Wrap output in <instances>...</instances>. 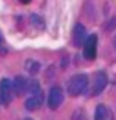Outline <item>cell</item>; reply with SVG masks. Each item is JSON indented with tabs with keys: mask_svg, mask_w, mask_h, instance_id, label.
<instances>
[{
	"mask_svg": "<svg viewBox=\"0 0 116 120\" xmlns=\"http://www.w3.org/2000/svg\"><path fill=\"white\" fill-rule=\"evenodd\" d=\"M62 102H63V92L59 87H51L50 93H48V98H47L48 107L51 110H57L62 105Z\"/></svg>",
	"mask_w": 116,
	"mask_h": 120,
	"instance_id": "3957f363",
	"label": "cell"
},
{
	"mask_svg": "<svg viewBox=\"0 0 116 120\" xmlns=\"http://www.w3.org/2000/svg\"><path fill=\"white\" fill-rule=\"evenodd\" d=\"M96 44H98V38L95 35H91V36L86 38L83 52H84V57L88 60H93L96 57Z\"/></svg>",
	"mask_w": 116,
	"mask_h": 120,
	"instance_id": "277c9868",
	"label": "cell"
},
{
	"mask_svg": "<svg viewBox=\"0 0 116 120\" xmlns=\"http://www.w3.org/2000/svg\"><path fill=\"white\" fill-rule=\"evenodd\" d=\"M95 120H113V114H112L110 108L106 105H98L95 110Z\"/></svg>",
	"mask_w": 116,
	"mask_h": 120,
	"instance_id": "ba28073f",
	"label": "cell"
},
{
	"mask_svg": "<svg viewBox=\"0 0 116 120\" xmlns=\"http://www.w3.org/2000/svg\"><path fill=\"white\" fill-rule=\"evenodd\" d=\"M88 89V77L84 74H77L68 82V93L71 96H78Z\"/></svg>",
	"mask_w": 116,
	"mask_h": 120,
	"instance_id": "6da1fadb",
	"label": "cell"
},
{
	"mask_svg": "<svg viewBox=\"0 0 116 120\" xmlns=\"http://www.w3.org/2000/svg\"><path fill=\"white\" fill-rule=\"evenodd\" d=\"M72 41H74V45H76V47H81V45L84 44V41H86V30L83 27V24H76Z\"/></svg>",
	"mask_w": 116,
	"mask_h": 120,
	"instance_id": "52a82bcc",
	"label": "cell"
},
{
	"mask_svg": "<svg viewBox=\"0 0 116 120\" xmlns=\"http://www.w3.org/2000/svg\"><path fill=\"white\" fill-rule=\"evenodd\" d=\"M26 71L29 74H36L39 71V63L35 62V60H27L26 62Z\"/></svg>",
	"mask_w": 116,
	"mask_h": 120,
	"instance_id": "8fae6325",
	"label": "cell"
},
{
	"mask_svg": "<svg viewBox=\"0 0 116 120\" xmlns=\"http://www.w3.org/2000/svg\"><path fill=\"white\" fill-rule=\"evenodd\" d=\"M86 112L84 110H81V108H78V110L74 111V114L71 116V120H86Z\"/></svg>",
	"mask_w": 116,
	"mask_h": 120,
	"instance_id": "4fadbf2b",
	"label": "cell"
},
{
	"mask_svg": "<svg viewBox=\"0 0 116 120\" xmlns=\"http://www.w3.org/2000/svg\"><path fill=\"white\" fill-rule=\"evenodd\" d=\"M106 86H107V75H106V72L100 71V72H96L95 80H93L92 93H93V95H100V93L106 89Z\"/></svg>",
	"mask_w": 116,
	"mask_h": 120,
	"instance_id": "5b68a950",
	"label": "cell"
},
{
	"mask_svg": "<svg viewBox=\"0 0 116 120\" xmlns=\"http://www.w3.org/2000/svg\"><path fill=\"white\" fill-rule=\"evenodd\" d=\"M115 27H116V18H113V20H110L108 22H106V29L107 32H112V30H115Z\"/></svg>",
	"mask_w": 116,
	"mask_h": 120,
	"instance_id": "5bb4252c",
	"label": "cell"
},
{
	"mask_svg": "<svg viewBox=\"0 0 116 120\" xmlns=\"http://www.w3.org/2000/svg\"><path fill=\"white\" fill-rule=\"evenodd\" d=\"M15 96V90H14V82H11L8 78H3L0 81V102L3 105H8Z\"/></svg>",
	"mask_w": 116,
	"mask_h": 120,
	"instance_id": "7a4b0ae2",
	"label": "cell"
},
{
	"mask_svg": "<svg viewBox=\"0 0 116 120\" xmlns=\"http://www.w3.org/2000/svg\"><path fill=\"white\" fill-rule=\"evenodd\" d=\"M42 102H44V95L41 92H38V93L32 95L27 101H26V108H27L29 111H36V110L41 108Z\"/></svg>",
	"mask_w": 116,
	"mask_h": 120,
	"instance_id": "8992f818",
	"label": "cell"
},
{
	"mask_svg": "<svg viewBox=\"0 0 116 120\" xmlns=\"http://www.w3.org/2000/svg\"><path fill=\"white\" fill-rule=\"evenodd\" d=\"M21 2H23V3H29V2H30V0H21Z\"/></svg>",
	"mask_w": 116,
	"mask_h": 120,
	"instance_id": "2e32d148",
	"label": "cell"
},
{
	"mask_svg": "<svg viewBox=\"0 0 116 120\" xmlns=\"http://www.w3.org/2000/svg\"><path fill=\"white\" fill-rule=\"evenodd\" d=\"M24 120H33V119H24Z\"/></svg>",
	"mask_w": 116,
	"mask_h": 120,
	"instance_id": "ac0fdd59",
	"label": "cell"
},
{
	"mask_svg": "<svg viewBox=\"0 0 116 120\" xmlns=\"http://www.w3.org/2000/svg\"><path fill=\"white\" fill-rule=\"evenodd\" d=\"M0 52H2V54H5V52H6V47H5V42H3L2 33H0Z\"/></svg>",
	"mask_w": 116,
	"mask_h": 120,
	"instance_id": "9a60e30c",
	"label": "cell"
},
{
	"mask_svg": "<svg viewBox=\"0 0 116 120\" xmlns=\"http://www.w3.org/2000/svg\"><path fill=\"white\" fill-rule=\"evenodd\" d=\"M26 80L24 77H17L15 80H14V90H15V95H23L26 92Z\"/></svg>",
	"mask_w": 116,
	"mask_h": 120,
	"instance_id": "9c48e42d",
	"label": "cell"
},
{
	"mask_svg": "<svg viewBox=\"0 0 116 120\" xmlns=\"http://www.w3.org/2000/svg\"><path fill=\"white\" fill-rule=\"evenodd\" d=\"M113 45H115V48H116V38H115V41H113Z\"/></svg>",
	"mask_w": 116,
	"mask_h": 120,
	"instance_id": "e0dca14e",
	"label": "cell"
},
{
	"mask_svg": "<svg viewBox=\"0 0 116 120\" xmlns=\"http://www.w3.org/2000/svg\"><path fill=\"white\" fill-rule=\"evenodd\" d=\"M26 92H29L30 95L38 93L39 92V82L36 80H27V82H26Z\"/></svg>",
	"mask_w": 116,
	"mask_h": 120,
	"instance_id": "30bf717a",
	"label": "cell"
},
{
	"mask_svg": "<svg viewBox=\"0 0 116 120\" xmlns=\"http://www.w3.org/2000/svg\"><path fill=\"white\" fill-rule=\"evenodd\" d=\"M30 22H32L33 27H38L41 30L44 29V20L39 17V15H36V14H32L30 15Z\"/></svg>",
	"mask_w": 116,
	"mask_h": 120,
	"instance_id": "7c38bea8",
	"label": "cell"
}]
</instances>
